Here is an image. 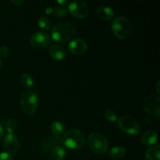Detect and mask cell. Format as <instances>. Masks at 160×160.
<instances>
[{
    "label": "cell",
    "mask_w": 160,
    "mask_h": 160,
    "mask_svg": "<svg viewBox=\"0 0 160 160\" xmlns=\"http://www.w3.org/2000/svg\"><path fill=\"white\" fill-rule=\"evenodd\" d=\"M49 42V35L45 31H37L31 36L30 39L31 45L37 49H41L46 47Z\"/></svg>",
    "instance_id": "obj_10"
},
{
    "label": "cell",
    "mask_w": 160,
    "mask_h": 160,
    "mask_svg": "<svg viewBox=\"0 0 160 160\" xmlns=\"http://www.w3.org/2000/svg\"><path fill=\"white\" fill-rule=\"evenodd\" d=\"M3 134H4V131H3V128L2 126L1 125V123H0V139L2 138L3 136Z\"/></svg>",
    "instance_id": "obj_28"
},
{
    "label": "cell",
    "mask_w": 160,
    "mask_h": 160,
    "mask_svg": "<svg viewBox=\"0 0 160 160\" xmlns=\"http://www.w3.org/2000/svg\"><path fill=\"white\" fill-rule=\"evenodd\" d=\"M77 34V28L70 23H60L52 29L51 35L54 41L59 43L72 41Z\"/></svg>",
    "instance_id": "obj_1"
},
{
    "label": "cell",
    "mask_w": 160,
    "mask_h": 160,
    "mask_svg": "<svg viewBox=\"0 0 160 160\" xmlns=\"http://www.w3.org/2000/svg\"><path fill=\"white\" fill-rule=\"evenodd\" d=\"M11 2L13 3L15 6H21V5H23V3H24V2H23V0H17V1H15V0H12V1H11Z\"/></svg>",
    "instance_id": "obj_27"
},
{
    "label": "cell",
    "mask_w": 160,
    "mask_h": 160,
    "mask_svg": "<svg viewBox=\"0 0 160 160\" xmlns=\"http://www.w3.org/2000/svg\"><path fill=\"white\" fill-rule=\"evenodd\" d=\"M118 126L123 132L131 135H137L140 133V126L133 117L124 115L118 119Z\"/></svg>",
    "instance_id": "obj_6"
},
{
    "label": "cell",
    "mask_w": 160,
    "mask_h": 160,
    "mask_svg": "<svg viewBox=\"0 0 160 160\" xmlns=\"http://www.w3.org/2000/svg\"><path fill=\"white\" fill-rule=\"evenodd\" d=\"M3 146L10 152H16L20 149V142L13 134H8L3 140Z\"/></svg>",
    "instance_id": "obj_12"
},
{
    "label": "cell",
    "mask_w": 160,
    "mask_h": 160,
    "mask_svg": "<svg viewBox=\"0 0 160 160\" xmlns=\"http://www.w3.org/2000/svg\"><path fill=\"white\" fill-rule=\"evenodd\" d=\"M62 144V138L61 136L52 135L44 137L41 141L40 149L44 152H48L56 146H59Z\"/></svg>",
    "instance_id": "obj_9"
},
{
    "label": "cell",
    "mask_w": 160,
    "mask_h": 160,
    "mask_svg": "<svg viewBox=\"0 0 160 160\" xmlns=\"http://www.w3.org/2000/svg\"><path fill=\"white\" fill-rule=\"evenodd\" d=\"M0 66H1V60H0Z\"/></svg>",
    "instance_id": "obj_31"
},
{
    "label": "cell",
    "mask_w": 160,
    "mask_h": 160,
    "mask_svg": "<svg viewBox=\"0 0 160 160\" xmlns=\"http://www.w3.org/2000/svg\"><path fill=\"white\" fill-rule=\"evenodd\" d=\"M54 9L52 7H48V9H46V13L47 14H52V12H53Z\"/></svg>",
    "instance_id": "obj_29"
},
{
    "label": "cell",
    "mask_w": 160,
    "mask_h": 160,
    "mask_svg": "<svg viewBox=\"0 0 160 160\" xmlns=\"http://www.w3.org/2000/svg\"><path fill=\"white\" fill-rule=\"evenodd\" d=\"M68 9L65 6H59L54 9L53 13L58 18H64L68 15Z\"/></svg>",
    "instance_id": "obj_21"
},
{
    "label": "cell",
    "mask_w": 160,
    "mask_h": 160,
    "mask_svg": "<svg viewBox=\"0 0 160 160\" xmlns=\"http://www.w3.org/2000/svg\"><path fill=\"white\" fill-rule=\"evenodd\" d=\"M20 81L22 85L24 88H31L34 85V80H33L32 77L29 73H22L20 77Z\"/></svg>",
    "instance_id": "obj_20"
},
{
    "label": "cell",
    "mask_w": 160,
    "mask_h": 160,
    "mask_svg": "<svg viewBox=\"0 0 160 160\" xmlns=\"http://www.w3.org/2000/svg\"><path fill=\"white\" fill-rule=\"evenodd\" d=\"M38 102V95L37 92L32 90L23 92L20 98V109L26 115H31L34 113L37 110Z\"/></svg>",
    "instance_id": "obj_2"
},
{
    "label": "cell",
    "mask_w": 160,
    "mask_h": 160,
    "mask_svg": "<svg viewBox=\"0 0 160 160\" xmlns=\"http://www.w3.org/2000/svg\"><path fill=\"white\" fill-rule=\"evenodd\" d=\"M5 128L6 131L9 132V134H12L14 131L17 128V123L13 119H8L5 123Z\"/></svg>",
    "instance_id": "obj_24"
},
{
    "label": "cell",
    "mask_w": 160,
    "mask_h": 160,
    "mask_svg": "<svg viewBox=\"0 0 160 160\" xmlns=\"http://www.w3.org/2000/svg\"><path fill=\"white\" fill-rule=\"evenodd\" d=\"M70 52L74 55H82L88 50V44L81 38H75L70 41L68 45Z\"/></svg>",
    "instance_id": "obj_11"
},
{
    "label": "cell",
    "mask_w": 160,
    "mask_h": 160,
    "mask_svg": "<svg viewBox=\"0 0 160 160\" xmlns=\"http://www.w3.org/2000/svg\"><path fill=\"white\" fill-rule=\"evenodd\" d=\"M88 143L91 150L98 155H102L109 148V142L103 134L98 132H93L89 134Z\"/></svg>",
    "instance_id": "obj_5"
},
{
    "label": "cell",
    "mask_w": 160,
    "mask_h": 160,
    "mask_svg": "<svg viewBox=\"0 0 160 160\" xmlns=\"http://www.w3.org/2000/svg\"><path fill=\"white\" fill-rule=\"evenodd\" d=\"M66 130V127L62 122L59 120H55L51 124V131L54 134V135L60 136L64 134Z\"/></svg>",
    "instance_id": "obj_18"
},
{
    "label": "cell",
    "mask_w": 160,
    "mask_h": 160,
    "mask_svg": "<svg viewBox=\"0 0 160 160\" xmlns=\"http://www.w3.org/2000/svg\"><path fill=\"white\" fill-rule=\"evenodd\" d=\"M126 154V148L123 146H115L110 149L109 156L113 159H119L123 158Z\"/></svg>",
    "instance_id": "obj_19"
},
{
    "label": "cell",
    "mask_w": 160,
    "mask_h": 160,
    "mask_svg": "<svg viewBox=\"0 0 160 160\" xmlns=\"http://www.w3.org/2000/svg\"><path fill=\"white\" fill-rule=\"evenodd\" d=\"M38 23V26L44 30H48L51 28V20L48 17H40Z\"/></svg>",
    "instance_id": "obj_22"
},
{
    "label": "cell",
    "mask_w": 160,
    "mask_h": 160,
    "mask_svg": "<svg viewBox=\"0 0 160 160\" xmlns=\"http://www.w3.org/2000/svg\"><path fill=\"white\" fill-rule=\"evenodd\" d=\"M104 117L106 120L109 122H115L118 120V116H117V112L112 109H108L105 112Z\"/></svg>",
    "instance_id": "obj_23"
},
{
    "label": "cell",
    "mask_w": 160,
    "mask_h": 160,
    "mask_svg": "<svg viewBox=\"0 0 160 160\" xmlns=\"http://www.w3.org/2000/svg\"><path fill=\"white\" fill-rule=\"evenodd\" d=\"M159 82H158V84H157V92H158V93H159Z\"/></svg>",
    "instance_id": "obj_30"
},
{
    "label": "cell",
    "mask_w": 160,
    "mask_h": 160,
    "mask_svg": "<svg viewBox=\"0 0 160 160\" xmlns=\"http://www.w3.org/2000/svg\"><path fill=\"white\" fill-rule=\"evenodd\" d=\"M160 146L159 145H154L148 148L145 152L146 160H160Z\"/></svg>",
    "instance_id": "obj_17"
},
{
    "label": "cell",
    "mask_w": 160,
    "mask_h": 160,
    "mask_svg": "<svg viewBox=\"0 0 160 160\" xmlns=\"http://www.w3.org/2000/svg\"><path fill=\"white\" fill-rule=\"evenodd\" d=\"M86 138L84 133L77 129L70 130L62 137V144L70 149H81L84 146Z\"/></svg>",
    "instance_id": "obj_3"
},
{
    "label": "cell",
    "mask_w": 160,
    "mask_h": 160,
    "mask_svg": "<svg viewBox=\"0 0 160 160\" xmlns=\"http://www.w3.org/2000/svg\"><path fill=\"white\" fill-rule=\"evenodd\" d=\"M66 156V150L62 146H56L50 152L51 160H63Z\"/></svg>",
    "instance_id": "obj_16"
},
{
    "label": "cell",
    "mask_w": 160,
    "mask_h": 160,
    "mask_svg": "<svg viewBox=\"0 0 160 160\" xmlns=\"http://www.w3.org/2000/svg\"><path fill=\"white\" fill-rule=\"evenodd\" d=\"M114 34L119 39H126L131 35L132 25L130 20L124 17H118L114 19L111 24Z\"/></svg>",
    "instance_id": "obj_4"
},
{
    "label": "cell",
    "mask_w": 160,
    "mask_h": 160,
    "mask_svg": "<svg viewBox=\"0 0 160 160\" xmlns=\"http://www.w3.org/2000/svg\"><path fill=\"white\" fill-rule=\"evenodd\" d=\"M96 14L102 20H109L113 18L115 12H114L113 9L109 6H106V5H102L96 9Z\"/></svg>",
    "instance_id": "obj_14"
},
{
    "label": "cell",
    "mask_w": 160,
    "mask_h": 160,
    "mask_svg": "<svg viewBox=\"0 0 160 160\" xmlns=\"http://www.w3.org/2000/svg\"><path fill=\"white\" fill-rule=\"evenodd\" d=\"M158 141V134L153 130H147L144 131L141 136V142L147 146L154 145Z\"/></svg>",
    "instance_id": "obj_13"
},
{
    "label": "cell",
    "mask_w": 160,
    "mask_h": 160,
    "mask_svg": "<svg viewBox=\"0 0 160 160\" xmlns=\"http://www.w3.org/2000/svg\"><path fill=\"white\" fill-rule=\"evenodd\" d=\"M49 54L53 59L56 60H62L66 57L65 48L60 45L55 44L49 48Z\"/></svg>",
    "instance_id": "obj_15"
},
{
    "label": "cell",
    "mask_w": 160,
    "mask_h": 160,
    "mask_svg": "<svg viewBox=\"0 0 160 160\" xmlns=\"http://www.w3.org/2000/svg\"><path fill=\"white\" fill-rule=\"evenodd\" d=\"M0 160H13V159L10 153L4 152L0 153Z\"/></svg>",
    "instance_id": "obj_26"
},
{
    "label": "cell",
    "mask_w": 160,
    "mask_h": 160,
    "mask_svg": "<svg viewBox=\"0 0 160 160\" xmlns=\"http://www.w3.org/2000/svg\"><path fill=\"white\" fill-rule=\"evenodd\" d=\"M10 48L7 46H2L0 48V58H7L10 55Z\"/></svg>",
    "instance_id": "obj_25"
},
{
    "label": "cell",
    "mask_w": 160,
    "mask_h": 160,
    "mask_svg": "<svg viewBox=\"0 0 160 160\" xmlns=\"http://www.w3.org/2000/svg\"><path fill=\"white\" fill-rule=\"evenodd\" d=\"M143 108L145 112L154 117H159L160 115V98L159 95H148L144 98Z\"/></svg>",
    "instance_id": "obj_7"
},
{
    "label": "cell",
    "mask_w": 160,
    "mask_h": 160,
    "mask_svg": "<svg viewBox=\"0 0 160 160\" xmlns=\"http://www.w3.org/2000/svg\"><path fill=\"white\" fill-rule=\"evenodd\" d=\"M68 12L73 17L78 19H84L88 16L89 7L84 2L81 0H74L69 4Z\"/></svg>",
    "instance_id": "obj_8"
}]
</instances>
